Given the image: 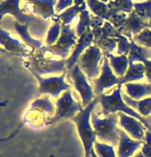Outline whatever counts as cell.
<instances>
[{
	"label": "cell",
	"instance_id": "2e32d148",
	"mask_svg": "<svg viewBox=\"0 0 151 157\" xmlns=\"http://www.w3.org/2000/svg\"><path fill=\"white\" fill-rule=\"evenodd\" d=\"M118 135L119 141L117 145V157H131L139 148L142 147L143 142L132 139L123 129H119Z\"/></svg>",
	"mask_w": 151,
	"mask_h": 157
},
{
	"label": "cell",
	"instance_id": "ab89813d",
	"mask_svg": "<svg viewBox=\"0 0 151 157\" xmlns=\"http://www.w3.org/2000/svg\"><path fill=\"white\" fill-rule=\"evenodd\" d=\"M134 157H146V156H145V155H144V154H143V153H142V152H141V151H140V152H138V153H137V154H136V155L134 156Z\"/></svg>",
	"mask_w": 151,
	"mask_h": 157
},
{
	"label": "cell",
	"instance_id": "83f0119b",
	"mask_svg": "<svg viewBox=\"0 0 151 157\" xmlns=\"http://www.w3.org/2000/svg\"><path fill=\"white\" fill-rule=\"evenodd\" d=\"M134 11L139 17L147 22L151 17V0L134 3Z\"/></svg>",
	"mask_w": 151,
	"mask_h": 157
},
{
	"label": "cell",
	"instance_id": "1f68e13d",
	"mask_svg": "<svg viewBox=\"0 0 151 157\" xmlns=\"http://www.w3.org/2000/svg\"><path fill=\"white\" fill-rule=\"evenodd\" d=\"M94 44L98 47H100L103 52H111L112 54V52L114 49H116L117 47V39L113 37H108L104 38V39L95 41Z\"/></svg>",
	"mask_w": 151,
	"mask_h": 157
},
{
	"label": "cell",
	"instance_id": "ba28073f",
	"mask_svg": "<svg viewBox=\"0 0 151 157\" xmlns=\"http://www.w3.org/2000/svg\"><path fill=\"white\" fill-rule=\"evenodd\" d=\"M37 79L39 83V90L38 94H49L54 98H59L61 93H64L71 88V85L65 81L66 73H63L60 76H52V77H42L36 72H31Z\"/></svg>",
	"mask_w": 151,
	"mask_h": 157
},
{
	"label": "cell",
	"instance_id": "52a82bcc",
	"mask_svg": "<svg viewBox=\"0 0 151 157\" xmlns=\"http://www.w3.org/2000/svg\"><path fill=\"white\" fill-rule=\"evenodd\" d=\"M69 72L70 78L73 82L74 88L78 91L79 96L81 98V103L83 107H87L93 101L96 99V94L88 82L87 75L82 72L77 64L74 66Z\"/></svg>",
	"mask_w": 151,
	"mask_h": 157
},
{
	"label": "cell",
	"instance_id": "8d00e7d4",
	"mask_svg": "<svg viewBox=\"0 0 151 157\" xmlns=\"http://www.w3.org/2000/svg\"><path fill=\"white\" fill-rule=\"evenodd\" d=\"M105 23V20L102 19L100 17H97V16H94L91 17V29H97V28H101L103 27Z\"/></svg>",
	"mask_w": 151,
	"mask_h": 157
},
{
	"label": "cell",
	"instance_id": "ffe728a7",
	"mask_svg": "<svg viewBox=\"0 0 151 157\" xmlns=\"http://www.w3.org/2000/svg\"><path fill=\"white\" fill-rule=\"evenodd\" d=\"M145 77V66L143 63H133L129 65L128 71L123 77L119 78V85L142 80Z\"/></svg>",
	"mask_w": 151,
	"mask_h": 157
},
{
	"label": "cell",
	"instance_id": "d4e9b609",
	"mask_svg": "<svg viewBox=\"0 0 151 157\" xmlns=\"http://www.w3.org/2000/svg\"><path fill=\"white\" fill-rule=\"evenodd\" d=\"M52 20H54V24H52V27L49 28L48 32H47L46 39H45L47 46L54 45V44L58 41L59 37H60V35H61L62 23H61L60 19H59L58 16H54L52 17Z\"/></svg>",
	"mask_w": 151,
	"mask_h": 157
},
{
	"label": "cell",
	"instance_id": "ee69618b",
	"mask_svg": "<svg viewBox=\"0 0 151 157\" xmlns=\"http://www.w3.org/2000/svg\"><path fill=\"white\" fill-rule=\"evenodd\" d=\"M101 1L105 2V3H108V1H109V0H101Z\"/></svg>",
	"mask_w": 151,
	"mask_h": 157
},
{
	"label": "cell",
	"instance_id": "4316f807",
	"mask_svg": "<svg viewBox=\"0 0 151 157\" xmlns=\"http://www.w3.org/2000/svg\"><path fill=\"white\" fill-rule=\"evenodd\" d=\"M85 2H87V5L91 8V10L93 11L95 16L102 17L106 21L109 11L107 3L101 1V0H85Z\"/></svg>",
	"mask_w": 151,
	"mask_h": 157
},
{
	"label": "cell",
	"instance_id": "b9f144b4",
	"mask_svg": "<svg viewBox=\"0 0 151 157\" xmlns=\"http://www.w3.org/2000/svg\"><path fill=\"white\" fill-rule=\"evenodd\" d=\"M147 28H149V29H151V17L149 20L147 21Z\"/></svg>",
	"mask_w": 151,
	"mask_h": 157
},
{
	"label": "cell",
	"instance_id": "8992f818",
	"mask_svg": "<svg viewBox=\"0 0 151 157\" xmlns=\"http://www.w3.org/2000/svg\"><path fill=\"white\" fill-rule=\"evenodd\" d=\"M82 109L83 107L81 104L74 101L71 90H68L64 91L61 97L58 98L57 103H56L55 115L49 120L48 124H54L63 118H71L72 119L76 114L82 111Z\"/></svg>",
	"mask_w": 151,
	"mask_h": 157
},
{
	"label": "cell",
	"instance_id": "836d02e7",
	"mask_svg": "<svg viewBox=\"0 0 151 157\" xmlns=\"http://www.w3.org/2000/svg\"><path fill=\"white\" fill-rule=\"evenodd\" d=\"M117 39V47L116 52L118 56H129L130 48H131V40L128 37L119 34L116 37Z\"/></svg>",
	"mask_w": 151,
	"mask_h": 157
},
{
	"label": "cell",
	"instance_id": "603a6c76",
	"mask_svg": "<svg viewBox=\"0 0 151 157\" xmlns=\"http://www.w3.org/2000/svg\"><path fill=\"white\" fill-rule=\"evenodd\" d=\"M14 29H16L17 33L20 35L23 41L29 46L33 47L35 49H41L42 48V43L39 40H36L31 37L30 33H29V25H22V24L14 22Z\"/></svg>",
	"mask_w": 151,
	"mask_h": 157
},
{
	"label": "cell",
	"instance_id": "484cf974",
	"mask_svg": "<svg viewBox=\"0 0 151 157\" xmlns=\"http://www.w3.org/2000/svg\"><path fill=\"white\" fill-rule=\"evenodd\" d=\"M107 5L110 10L117 13H126L129 14L134 10L133 0H109Z\"/></svg>",
	"mask_w": 151,
	"mask_h": 157
},
{
	"label": "cell",
	"instance_id": "7a4b0ae2",
	"mask_svg": "<svg viewBox=\"0 0 151 157\" xmlns=\"http://www.w3.org/2000/svg\"><path fill=\"white\" fill-rule=\"evenodd\" d=\"M99 103V98L96 97L90 105L82 109L79 113H77L72 118V121L75 123L77 128L78 136L81 140L82 146L84 149V154H91V150L94 149V145L97 142V137L95 134L94 127L91 125V113L94 109Z\"/></svg>",
	"mask_w": 151,
	"mask_h": 157
},
{
	"label": "cell",
	"instance_id": "cb8c5ba5",
	"mask_svg": "<svg viewBox=\"0 0 151 157\" xmlns=\"http://www.w3.org/2000/svg\"><path fill=\"white\" fill-rule=\"evenodd\" d=\"M85 10H87V2L82 4L81 6H76V5H74V6L67 8V10H64L61 14H58V17L61 21L62 25H70V23L75 19L76 16Z\"/></svg>",
	"mask_w": 151,
	"mask_h": 157
},
{
	"label": "cell",
	"instance_id": "7c38bea8",
	"mask_svg": "<svg viewBox=\"0 0 151 157\" xmlns=\"http://www.w3.org/2000/svg\"><path fill=\"white\" fill-rule=\"evenodd\" d=\"M118 122H119L121 128L132 139H134L136 141L144 142L146 127L137 118L123 113H118Z\"/></svg>",
	"mask_w": 151,
	"mask_h": 157
},
{
	"label": "cell",
	"instance_id": "6da1fadb",
	"mask_svg": "<svg viewBox=\"0 0 151 157\" xmlns=\"http://www.w3.org/2000/svg\"><path fill=\"white\" fill-rule=\"evenodd\" d=\"M99 98V103L102 108V112L101 114L104 117L108 116L109 114L112 113H123L126 115H130L132 117L137 118L139 121H141L146 127V129L151 130V119L150 118L143 117L142 115L138 113L135 109L126 104L122 99V94H121V85H117L114 88L113 91L109 94H102Z\"/></svg>",
	"mask_w": 151,
	"mask_h": 157
},
{
	"label": "cell",
	"instance_id": "4fadbf2b",
	"mask_svg": "<svg viewBox=\"0 0 151 157\" xmlns=\"http://www.w3.org/2000/svg\"><path fill=\"white\" fill-rule=\"evenodd\" d=\"M94 39H95L94 34H93V32H91V27L87 28V31H85L80 37H78V40H77V42H76L75 47H74L73 52L66 60V67L68 71H70L76 64H77L79 57L83 54L84 50L87 49L88 46L93 45Z\"/></svg>",
	"mask_w": 151,
	"mask_h": 157
},
{
	"label": "cell",
	"instance_id": "e575fe53",
	"mask_svg": "<svg viewBox=\"0 0 151 157\" xmlns=\"http://www.w3.org/2000/svg\"><path fill=\"white\" fill-rule=\"evenodd\" d=\"M141 152L146 157H151V130L146 129L145 140L142 144Z\"/></svg>",
	"mask_w": 151,
	"mask_h": 157
},
{
	"label": "cell",
	"instance_id": "5b68a950",
	"mask_svg": "<svg viewBox=\"0 0 151 157\" xmlns=\"http://www.w3.org/2000/svg\"><path fill=\"white\" fill-rule=\"evenodd\" d=\"M76 39H77L76 32L71 29L70 25H62L61 35L58 41L52 46L42 47L41 52L44 54V52H47L54 56L64 59V60L65 59L67 60L71 47L76 45Z\"/></svg>",
	"mask_w": 151,
	"mask_h": 157
},
{
	"label": "cell",
	"instance_id": "e0dca14e",
	"mask_svg": "<svg viewBox=\"0 0 151 157\" xmlns=\"http://www.w3.org/2000/svg\"><path fill=\"white\" fill-rule=\"evenodd\" d=\"M32 4V11L34 14L42 17L43 19H49L56 16L55 6L57 0H28Z\"/></svg>",
	"mask_w": 151,
	"mask_h": 157
},
{
	"label": "cell",
	"instance_id": "5bb4252c",
	"mask_svg": "<svg viewBox=\"0 0 151 157\" xmlns=\"http://www.w3.org/2000/svg\"><path fill=\"white\" fill-rule=\"evenodd\" d=\"M145 28H147V22L139 17L138 14L133 10L131 13L128 14V17L123 25L117 28V31L121 35L128 37L130 40H133V36L139 34Z\"/></svg>",
	"mask_w": 151,
	"mask_h": 157
},
{
	"label": "cell",
	"instance_id": "d6986e66",
	"mask_svg": "<svg viewBox=\"0 0 151 157\" xmlns=\"http://www.w3.org/2000/svg\"><path fill=\"white\" fill-rule=\"evenodd\" d=\"M126 94L133 100H142L145 97L151 96V83H137L130 82L123 84Z\"/></svg>",
	"mask_w": 151,
	"mask_h": 157
},
{
	"label": "cell",
	"instance_id": "bcb514c9",
	"mask_svg": "<svg viewBox=\"0 0 151 157\" xmlns=\"http://www.w3.org/2000/svg\"><path fill=\"white\" fill-rule=\"evenodd\" d=\"M0 1H1V0H0Z\"/></svg>",
	"mask_w": 151,
	"mask_h": 157
},
{
	"label": "cell",
	"instance_id": "44dd1931",
	"mask_svg": "<svg viewBox=\"0 0 151 157\" xmlns=\"http://www.w3.org/2000/svg\"><path fill=\"white\" fill-rule=\"evenodd\" d=\"M128 57L130 64L144 63L145 61L151 60V49L139 45L134 40H131V48Z\"/></svg>",
	"mask_w": 151,
	"mask_h": 157
},
{
	"label": "cell",
	"instance_id": "d6a6232c",
	"mask_svg": "<svg viewBox=\"0 0 151 157\" xmlns=\"http://www.w3.org/2000/svg\"><path fill=\"white\" fill-rule=\"evenodd\" d=\"M126 17H128V13H117V11H113L109 10L106 21H108L109 23H111L115 28H119L123 25V23L126 22Z\"/></svg>",
	"mask_w": 151,
	"mask_h": 157
},
{
	"label": "cell",
	"instance_id": "7bdbcfd3",
	"mask_svg": "<svg viewBox=\"0 0 151 157\" xmlns=\"http://www.w3.org/2000/svg\"><path fill=\"white\" fill-rule=\"evenodd\" d=\"M84 157H91V154H84Z\"/></svg>",
	"mask_w": 151,
	"mask_h": 157
},
{
	"label": "cell",
	"instance_id": "3957f363",
	"mask_svg": "<svg viewBox=\"0 0 151 157\" xmlns=\"http://www.w3.org/2000/svg\"><path fill=\"white\" fill-rule=\"evenodd\" d=\"M91 120L97 140H99L101 143L110 144L114 147L117 146L119 141V128L117 127L118 113H112L104 118H101L99 113L93 112Z\"/></svg>",
	"mask_w": 151,
	"mask_h": 157
},
{
	"label": "cell",
	"instance_id": "f35d334b",
	"mask_svg": "<svg viewBox=\"0 0 151 157\" xmlns=\"http://www.w3.org/2000/svg\"><path fill=\"white\" fill-rule=\"evenodd\" d=\"M83 3H85V0H74V5L76 6H81Z\"/></svg>",
	"mask_w": 151,
	"mask_h": 157
},
{
	"label": "cell",
	"instance_id": "d590c367",
	"mask_svg": "<svg viewBox=\"0 0 151 157\" xmlns=\"http://www.w3.org/2000/svg\"><path fill=\"white\" fill-rule=\"evenodd\" d=\"M74 3V0H58L57 4L55 6V11L56 13H61L65 8L71 7V5Z\"/></svg>",
	"mask_w": 151,
	"mask_h": 157
},
{
	"label": "cell",
	"instance_id": "ac0fdd59",
	"mask_svg": "<svg viewBox=\"0 0 151 157\" xmlns=\"http://www.w3.org/2000/svg\"><path fill=\"white\" fill-rule=\"evenodd\" d=\"M104 56L109 60L111 69L113 70L114 74L118 78L124 76L126 73L130 65L129 57L128 56H114L111 52H103Z\"/></svg>",
	"mask_w": 151,
	"mask_h": 157
},
{
	"label": "cell",
	"instance_id": "9c48e42d",
	"mask_svg": "<svg viewBox=\"0 0 151 157\" xmlns=\"http://www.w3.org/2000/svg\"><path fill=\"white\" fill-rule=\"evenodd\" d=\"M25 66L31 72H36L40 76L45 74L64 72L65 69H67L66 60L56 61L52 59L39 57V56L31 58L30 62H25Z\"/></svg>",
	"mask_w": 151,
	"mask_h": 157
},
{
	"label": "cell",
	"instance_id": "8fae6325",
	"mask_svg": "<svg viewBox=\"0 0 151 157\" xmlns=\"http://www.w3.org/2000/svg\"><path fill=\"white\" fill-rule=\"evenodd\" d=\"M21 0H1L0 1V22L5 14L14 17L17 23L22 25H30L31 23H40L39 19L31 14L25 13L19 6Z\"/></svg>",
	"mask_w": 151,
	"mask_h": 157
},
{
	"label": "cell",
	"instance_id": "f1b7e54d",
	"mask_svg": "<svg viewBox=\"0 0 151 157\" xmlns=\"http://www.w3.org/2000/svg\"><path fill=\"white\" fill-rule=\"evenodd\" d=\"M94 150L99 157H117L114 151V146L110 144L97 141L94 145Z\"/></svg>",
	"mask_w": 151,
	"mask_h": 157
},
{
	"label": "cell",
	"instance_id": "7402d4cb",
	"mask_svg": "<svg viewBox=\"0 0 151 157\" xmlns=\"http://www.w3.org/2000/svg\"><path fill=\"white\" fill-rule=\"evenodd\" d=\"M123 101L126 102L130 107L135 109L139 114L142 115L143 117H148L151 113V97H147L142 100H133L130 98L128 94H124L122 96Z\"/></svg>",
	"mask_w": 151,
	"mask_h": 157
},
{
	"label": "cell",
	"instance_id": "9a60e30c",
	"mask_svg": "<svg viewBox=\"0 0 151 157\" xmlns=\"http://www.w3.org/2000/svg\"><path fill=\"white\" fill-rule=\"evenodd\" d=\"M0 45L3 47L5 52H11L20 57H26L30 52L22 42L11 37L10 34L4 31L1 27H0Z\"/></svg>",
	"mask_w": 151,
	"mask_h": 157
},
{
	"label": "cell",
	"instance_id": "30bf717a",
	"mask_svg": "<svg viewBox=\"0 0 151 157\" xmlns=\"http://www.w3.org/2000/svg\"><path fill=\"white\" fill-rule=\"evenodd\" d=\"M91 82L94 84V91L97 97L102 94L103 91L107 88L119 85V78L114 74L109 64V60L105 56L103 59L102 67H101V74L98 78L94 79Z\"/></svg>",
	"mask_w": 151,
	"mask_h": 157
},
{
	"label": "cell",
	"instance_id": "60d3db41",
	"mask_svg": "<svg viewBox=\"0 0 151 157\" xmlns=\"http://www.w3.org/2000/svg\"><path fill=\"white\" fill-rule=\"evenodd\" d=\"M91 157H99V156H98L97 154H96V152H95V150H94V149L91 150Z\"/></svg>",
	"mask_w": 151,
	"mask_h": 157
},
{
	"label": "cell",
	"instance_id": "4dcf8cb0",
	"mask_svg": "<svg viewBox=\"0 0 151 157\" xmlns=\"http://www.w3.org/2000/svg\"><path fill=\"white\" fill-rule=\"evenodd\" d=\"M133 40L141 46L151 49V29L145 28L140 33L133 36Z\"/></svg>",
	"mask_w": 151,
	"mask_h": 157
},
{
	"label": "cell",
	"instance_id": "f546056e",
	"mask_svg": "<svg viewBox=\"0 0 151 157\" xmlns=\"http://www.w3.org/2000/svg\"><path fill=\"white\" fill-rule=\"evenodd\" d=\"M91 17L87 10L79 13V21L77 26H76V31H75L77 37H80L87 31V29L91 27Z\"/></svg>",
	"mask_w": 151,
	"mask_h": 157
},
{
	"label": "cell",
	"instance_id": "277c9868",
	"mask_svg": "<svg viewBox=\"0 0 151 157\" xmlns=\"http://www.w3.org/2000/svg\"><path fill=\"white\" fill-rule=\"evenodd\" d=\"M103 59H104V54L101 48L93 44L88 46L83 54L79 57L77 65L82 70V72L87 75L88 80L93 81L100 75V66L101 63H103Z\"/></svg>",
	"mask_w": 151,
	"mask_h": 157
},
{
	"label": "cell",
	"instance_id": "74e56055",
	"mask_svg": "<svg viewBox=\"0 0 151 157\" xmlns=\"http://www.w3.org/2000/svg\"><path fill=\"white\" fill-rule=\"evenodd\" d=\"M145 66V78L147 79L148 83H151V60H147L144 62Z\"/></svg>",
	"mask_w": 151,
	"mask_h": 157
},
{
	"label": "cell",
	"instance_id": "f6af8a7d",
	"mask_svg": "<svg viewBox=\"0 0 151 157\" xmlns=\"http://www.w3.org/2000/svg\"><path fill=\"white\" fill-rule=\"evenodd\" d=\"M0 52H4V50L2 49V48H0Z\"/></svg>",
	"mask_w": 151,
	"mask_h": 157
}]
</instances>
